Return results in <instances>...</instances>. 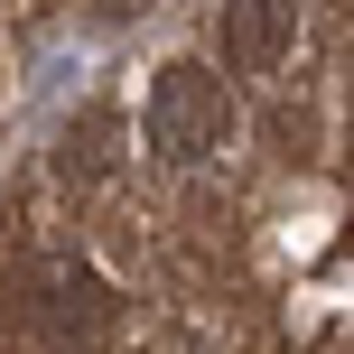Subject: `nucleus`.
<instances>
[{"label": "nucleus", "instance_id": "obj_4", "mask_svg": "<svg viewBox=\"0 0 354 354\" xmlns=\"http://www.w3.org/2000/svg\"><path fill=\"white\" fill-rule=\"evenodd\" d=\"M56 168H66L75 187H103V177L122 168V122H112V112H84V122H66V140H56Z\"/></svg>", "mask_w": 354, "mask_h": 354}, {"label": "nucleus", "instance_id": "obj_3", "mask_svg": "<svg viewBox=\"0 0 354 354\" xmlns=\"http://www.w3.org/2000/svg\"><path fill=\"white\" fill-rule=\"evenodd\" d=\"M103 317H112V289L93 280L84 261L56 252V261L28 270V326H37L47 345H93V336H103Z\"/></svg>", "mask_w": 354, "mask_h": 354}, {"label": "nucleus", "instance_id": "obj_1", "mask_svg": "<svg viewBox=\"0 0 354 354\" xmlns=\"http://www.w3.org/2000/svg\"><path fill=\"white\" fill-rule=\"evenodd\" d=\"M140 140H149L159 168H205L233 140V93L205 66H159L149 93H140Z\"/></svg>", "mask_w": 354, "mask_h": 354}, {"label": "nucleus", "instance_id": "obj_2", "mask_svg": "<svg viewBox=\"0 0 354 354\" xmlns=\"http://www.w3.org/2000/svg\"><path fill=\"white\" fill-rule=\"evenodd\" d=\"M289 47H299V0H224L214 10V56L243 84H270L289 66Z\"/></svg>", "mask_w": 354, "mask_h": 354}]
</instances>
